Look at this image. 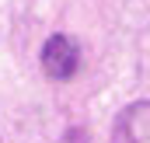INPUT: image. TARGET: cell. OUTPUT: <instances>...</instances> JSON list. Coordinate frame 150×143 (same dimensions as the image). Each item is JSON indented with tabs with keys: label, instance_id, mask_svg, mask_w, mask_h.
Returning <instances> with one entry per match:
<instances>
[{
	"label": "cell",
	"instance_id": "obj_1",
	"mask_svg": "<svg viewBox=\"0 0 150 143\" xmlns=\"http://www.w3.org/2000/svg\"><path fill=\"white\" fill-rule=\"evenodd\" d=\"M77 63H80V49L70 35H52L42 45V70L49 73L52 80H67L74 77Z\"/></svg>",
	"mask_w": 150,
	"mask_h": 143
},
{
	"label": "cell",
	"instance_id": "obj_2",
	"mask_svg": "<svg viewBox=\"0 0 150 143\" xmlns=\"http://www.w3.org/2000/svg\"><path fill=\"white\" fill-rule=\"evenodd\" d=\"M112 143H150V101H133L115 115Z\"/></svg>",
	"mask_w": 150,
	"mask_h": 143
}]
</instances>
